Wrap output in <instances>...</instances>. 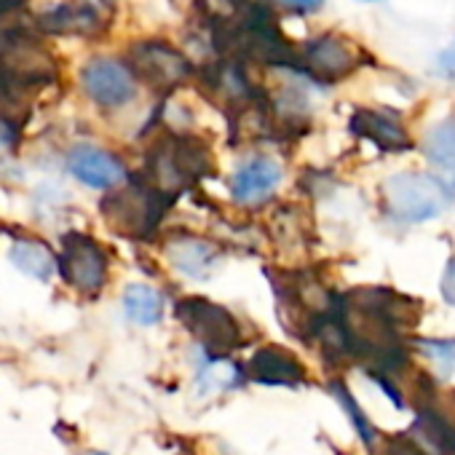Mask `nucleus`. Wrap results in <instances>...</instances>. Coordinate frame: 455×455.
Wrapping results in <instances>:
<instances>
[{"label": "nucleus", "mask_w": 455, "mask_h": 455, "mask_svg": "<svg viewBox=\"0 0 455 455\" xmlns=\"http://www.w3.org/2000/svg\"><path fill=\"white\" fill-rule=\"evenodd\" d=\"M415 322V300L394 290L362 287L340 295V327L348 343V356L370 375L394 380L410 367L407 332Z\"/></svg>", "instance_id": "1"}, {"label": "nucleus", "mask_w": 455, "mask_h": 455, "mask_svg": "<svg viewBox=\"0 0 455 455\" xmlns=\"http://www.w3.org/2000/svg\"><path fill=\"white\" fill-rule=\"evenodd\" d=\"M212 169V153L198 137L164 134L150 145L145 156V172L140 177L161 196L174 201L180 193L196 188L204 177H209Z\"/></svg>", "instance_id": "2"}, {"label": "nucleus", "mask_w": 455, "mask_h": 455, "mask_svg": "<svg viewBox=\"0 0 455 455\" xmlns=\"http://www.w3.org/2000/svg\"><path fill=\"white\" fill-rule=\"evenodd\" d=\"M174 201L150 188L142 177H134L126 188L102 201V214L116 234L126 239H150Z\"/></svg>", "instance_id": "3"}, {"label": "nucleus", "mask_w": 455, "mask_h": 455, "mask_svg": "<svg viewBox=\"0 0 455 455\" xmlns=\"http://www.w3.org/2000/svg\"><path fill=\"white\" fill-rule=\"evenodd\" d=\"M450 193L434 174L420 172H402L386 180L383 185V204L388 217L404 225L428 222L439 217L450 206Z\"/></svg>", "instance_id": "4"}, {"label": "nucleus", "mask_w": 455, "mask_h": 455, "mask_svg": "<svg viewBox=\"0 0 455 455\" xmlns=\"http://www.w3.org/2000/svg\"><path fill=\"white\" fill-rule=\"evenodd\" d=\"M174 314L206 356H228L242 346V327L236 316L206 298H185L177 303Z\"/></svg>", "instance_id": "5"}, {"label": "nucleus", "mask_w": 455, "mask_h": 455, "mask_svg": "<svg viewBox=\"0 0 455 455\" xmlns=\"http://www.w3.org/2000/svg\"><path fill=\"white\" fill-rule=\"evenodd\" d=\"M126 70L132 73V78L145 81L150 89L161 94L174 92L193 78V65L188 62V57L164 41L134 44L126 57Z\"/></svg>", "instance_id": "6"}, {"label": "nucleus", "mask_w": 455, "mask_h": 455, "mask_svg": "<svg viewBox=\"0 0 455 455\" xmlns=\"http://www.w3.org/2000/svg\"><path fill=\"white\" fill-rule=\"evenodd\" d=\"M57 268L76 292L94 298L108 284L110 258L97 239L86 234H65Z\"/></svg>", "instance_id": "7"}, {"label": "nucleus", "mask_w": 455, "mask_h": 455, "mask_svg": "<svg viewBox=\"0 0 455 455\" xmlns=\"http://www.w3.org/2000/svg\"><path fill=\"white\" fill-rule=\"evenodd\" d=\"M198 81H201L204 94L214 105H220L231 118L252 110L255 105H260L266 100L263 92L250 81L244 65L234 62V60H217V62L201 68Z\"/></svg>", "instance_id": "8"}, {"label": "nucleus", "mask_w": 455, "mask_h": 455, "mask_svg": "<svg viewBox=\"0 0 455 455\" xmlns=\"http://www.w3.org/2000/svg\"><path fill=\"white\" fill-rule=\"evenodd\" d=\"M0 65L30 92L57 81V65L52 54L30 33H0Z\"/></svg>", "instance_id": "9"}, {"label": "nucleus", "mask_w": 455, "mask_h": 455, "mask_svg": "<svg viewBox=\"0 0 455 455\" xmlns=\"http://www.w3.org/2000/svg\"><path fill=\"white\" fill-rule=\"evenodd\" d=\"M359 68V52L354 49V44H348L340 36H319L314 41H308L300 52H298V73L319 81V84H335L343 81L346 76H351Z\"/></svg>", "instance_id": "10"}, {"label": "nucleus", "mask_w": 455, "mask_h": 455, "mask_svg": "<svg viewBox=\"0 0 455 455\" xmlns=\"http://www.w3.org/2000/svg\"><path fill=\"white\" fill-rule=\"evenodd\" d=\"M81 84L100 108H124L134 97V78L116 60H92L81 73Z\"/></svg>", "instance_id": "11"}, {"label": "nucleus", "mask_w": 455, "mask_h": 455, "mask_svg": "<svg viewBox=\"0 0 455 455\" xmlns=\"http://www.w3.org/2000/svg\"><path fill=\"white\" fill-rule=\"evenodd\" d=\"M68 169L78 182L97 188V190H116L129 180L124 161L102 148H94V145L73 148L68 153Z\"/></svg>", "instance_id": "12"}, {"label": "nucleus", "mask_w": 455, "mask_h": 455, "mask_svg": "<svg viewBox=\"0 0 455 455\" xmlns=\"http://www.w3.org/2000/svg\"><path fill=\"white\" fill-rule=\"evenodd\" d=\"M108 28L102 12L86 0H70L60 4L52 12H44L38 20V30L46 36H78V38H97Z\"/></svg>", "instance_id": "13"}, {"label": "nucleus", "mask_w": 455, "mask_h": 455, "mask_svg": "<svg viewBox=\"0 0 455 455\" xmlns=\"http://www.w3.org/2000/svg\"><path fill=\"white\" fill-rule=\"evenodd\" d=\"M351 132L386 153H402L412 148L404 124L386 110H367V108L356 110L351 116Z\"/></svg>", "instance_id": "14"}, {"label": "nucleus", "mask_w": 455, "mask_h": 455, "mask_svg": "<svg viewBox=\"0 0 455 455\" xmlns=\"http://www.w3.org/2000/svg\"><path fill=\"white\" fill-rule=\"evenodd\" d=\"M247 375L255 383L263 386H300L306 383V367L298 362V356H292L290 351L279 348V346H266L260 351H255V356L247 364Z\"/></svg>", "instance_id": "15"}, {"label": "nucleus", "mask_w": 455, "mask_h": 455, "mask_svg": "<svg viewBox=\"0 0 455 455\" xmlns=\"http://www.w3.org/2000/svg\"><path fill=\"white\" fill-rule=\"evenodd\" d=\"M282 182V166L274 158L258 156L242 164L231 180V193L239 204H260L266 201Z\"/></svg>", "instance_id": "16"}, {"label": "nucleus", "mask_w": 455, "mask_h": 455, "mask_svg": "<svg viewBox=\"0 0 455 455\" xmlns=\"http://www.w3.org/2000/svg\"><path fill=\"white\" fill-rule=\"evenodd\" d=\"M166 258L190 279H206L217 268V247L196 236H172L166 244Z\"/></svg>", "instance_id": "17"}, {"label": "nucleus", "mask_w": 455, "mask_h": 455, "mask_svg": "<svg viewBox=\"0 0 455 455\" xmlns=\"http://www.w3.org/2000/svg\"><path fill=\"white\" fill-rule=\"evenodd\" d=\"M423 150L434 169V177L442 182V188L450 196H455V118L436 124L428 132Z\"/></svg>", "instance_id": "18"}, {"label": "nucleus", "mask_w": 455, "mask_h": 455, "mask_svg": "<svg viewBox=\"0 0 455 455\" xmlns=\"http://www.w3.org/2000/svg\"><path fill=\"white\" fill-rule=\"evenodd\" d=\"M28 92L4 65H0V140L17 142L28 118Z\"/></svg>", "instance_id": "19"}, {"label": "nucleus", "mask_w": 455, "mask_h": 455, "mask_svg": "<svg viewBox=\"0 0 455 455\" xmlns=\"http://www.w3.org/2000/svg\"><path fill=\"white\" fill-rule=\"evenodd\" d=\"M12 263L38 282H49L57 271V258L52 255V250L33 239H22L12 247Z\"/></svg>", "instance_id": "20"}, {"label": "nucleus", "mask_w": 455, "mask_h": 455, "mask_svg": "<svg viewBox=\"0 0 455 455\" xmlns=\"http://www.w3.org/2000/svg\"><path fill=\"white\" fill-rule=\"evenodd\" d=\"M198 388L201 394H212V391H231L239 388L244 383V370H239V364L225 362V356H206L198 364Z\"/></svg>", "instance_id": "21"}, {"label": "nucleus", "mask_w": 455, "mask_h": 455, "mask_svg": "<svg viewBox=\"0 0 455 455\" xmlns=\"http://www.w3.org/2000/svg\"><path fill=\"white\" fill-rule=\"evenodd\" d=\"M124 311L134 324L153 327L164 316V298H161V292H156L150 287L134 284V287H126V292H124Z\"/></svg>", "instance_id": "22"}, {"label": "nucleus", "mask_w": 455, "mask_h": 455, "mask_svg": "<svg viewBox=\"0 0 455 455\" xmlns=\"http://www.w3.org/2000/svg\"><path fill=\"white\" fill-rule=\"evenodd\" d=\"M330 394L338 399V404L346 410V415L351 418V423L356 426V431H359V436H362V442L367 444V447H372L375 442H378V431L372 428V423H370V418L362 412V407H359V402L354 399V394L340 383V380H332L330 383Z\"/></svg>", "instance_id": "23"}, {"label": "nucleus", "mask_w": 455, "mask_h": 455, "mask_svg": "<svg viewBox=\"0 0 455 455\" xmlns=\"http://www.w3.org/2000/svg\"><path fill=\"white\" fill-rule=\"evenodd\" d=\"M439 370L444 367V378L452 372V367H455V340H418L415 343Z\"/></svg>", "instance_id": "24"}, {"label": "nucleus", "mask_w": 455, "mask_h": 455, "mask_svg": "<svg viewBox=\"0 0 455 455\" xmlns=\"http://www.w3.org/2000/svg\"><path fill=\"white\" fill-rule=\"evenodd\" d=\"M372 455H428V452L410 431H404L399 436H386Z\"/></svg>", "instance_id": "25"}, {"label": "nucleus", "mask_w": 455, "mask_h": 455, "mask_svg": "<svg viewBox=\"0 0 455 455\" xmlns=\"http://www.w3.org/2000/svg\"><path fill=\"white\" fill-rule=\"evenodd\" d=\"M439 290H442L444 303H447V306H455V258L447 263V268H444V274H442Z\"/></svg>", "instance_id": "26"}, {"label": "nucleus", "mask_w": 455, "mask_h": 455, "mask_svg": "<svg viewBox=\"0 0 455 455\" xmlns=\"http://www.w3.org/2000/svg\"><path fill=\"white\" fill-rule=\"evenodd\" d=\"M324 0H282V6L292 9V12H300V14H311L316 9H322Z\"/></svg>", "instance_id": "27"}, {"label": "nucleus", "mask_w": 455, "mask_h": 455, "mask_svg": "<svg viewBox=\"0 0 455 455\" xmlns=\"http://www.w3.org/2000/svg\"><path fill=\"white\" fill-rule=\"evenodd\" d=\"M439 70H442L450 81H455V46H450V49H444V52L439 54Z\"/></svg>", "instance_id": "28"}, {"label": "nucleus", "mask_w": 455, "mask_h": 455, "mask_svg": "<svg viewBox=\"0 0 455 455\" xmlns=\"http://www.w3.org/2000/svg\"><path fill=\"white\" fill-rule=\"evenodd\" d=\"M28 0H0V20L9 17V14H17L20 9H25Z\"/></svg>", "instance_id": "29"}, {"label": "nucleus", "mask_w": 455, "mask_h": 455, "mask_svg": "<svg viewBox=\"0 0 455 455\" xmlns=\"http://www.w3.org/2000/svg\"><path fill=\"white\" fill-rule=\"evenodd\" d=\"M81 455H105V452H81Z\"/></svg>", "instance_id": "30"}, {"label": "nucleus", "mask_w": 455, "mask_h": 455, "mask_svg": "<svg viewBox=\"0 0 455 455\" xmlns=\"http://www.w3.org/2000/svg\"><path fill=\"white\" fill-rule=\"evenodd\" d=\"M182 455H185V452H182Z\"/></svg>", "instance_id": "31"}]
</instances>
